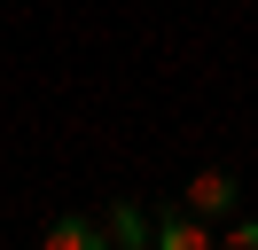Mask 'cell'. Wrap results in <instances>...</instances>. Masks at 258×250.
Returning <instances> with one entry per match:
<instances>
[{"label":"cell","mask_w":258,"mask_h":250,"mask_svg":"<svg viewBox=\"0 0 258 250\" xmlns=\"http://www.w3.org/2000/svg\"><path fill=\"white\" fill-rule=\"evenodd\" d=\"M219 242L227 250H258V219H219Z\"/></svg>","instance_id":"5"},{"label":"cell","mask_w":258,"mask_h":250,"mask_svg":"<svg viewBox=\"0 0 258 250\" xmlns=\"http://www.w3.org/2000/svg\"><path fill=\"white\" fill-rule=\"evenodd\" d=\"M102 227H110V250H149V242H157V211H141L133 196H110Z\"/></svg>","instance_id":"3"},{"label":"cell","mask_w":258,"mask_h":250,"mask_svg":"<svg viewBox=\"0 0 258 250\" xmlns=\"http://www.w3.org/2000/svg\"><path fill=\"white\" fill-rule=\"evenodd\" d=\"M211 242H219V227L196 203H164L157 211V250H211Z\"/></svg>","instance_id":"2"},{"label":"cell","mask_w":258,"mask_h":250,"mask_svg":"<svg viewBox=\"0 0 258 250\" xmlns=\"http://www.w3.org/2000/svg\"><path fill=\"white\" fill-rule=\"evenodd\" d=\"M180 203H196V211H204L211 227H219V219H235V203H242V180H235L227 164H204L188 188H180Z\"/></svg>","instance_id":"1"},{"label":"cell","mask_w":258,"mask_h":250,"mask_svg":"<svg viewBox=\"0 0 258 250\" xmlns=\"http://www.w3.org/2000/svg\"><path fill=\"white\" fill-rule=\"evenodd\" d=\"M39 242H47V250H110V227H102V219H86V211H55Z\"/></svg>","instance_id":"4"}]
</instances>
